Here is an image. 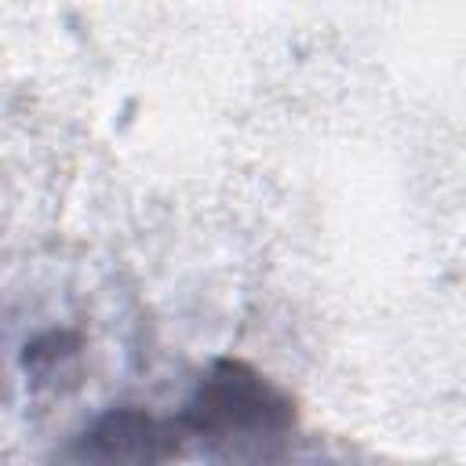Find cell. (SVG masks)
<instances>
[{
  "mask_svg": "<svg viewBox=\"0 0 466 466\" xmlns=\"http://www.w3.org/2000/svg\"><path fill=\"white\" fill-rule=\"evenodd\" d=\"M178 419H157L142 408H113L84 430L76 455L91 462H164L182 451Z\"/></svg>",
  "mask_w": 466,
  "mask_h": 466,
  "instance_id": "cell-2",
  "label": "cell"
},
{
  "mask_svg": "<svg viewBox=\"0 0 466 466\" xmlns=\"http://www.w3.org/2000/svg\"><path fill=\"white\" fill-rule=\"evenodd\" d=\"M178 426L186 441H200L208 448H262L295 426V404L251 364L222 357L208 375H200Z\"/></svg>",
  "mask_w": 466,
  "mask_h": 466,
  "instance_id": "cell-1",
  "label": "cell"
}]
</instances>
